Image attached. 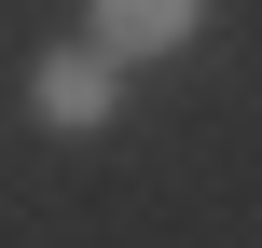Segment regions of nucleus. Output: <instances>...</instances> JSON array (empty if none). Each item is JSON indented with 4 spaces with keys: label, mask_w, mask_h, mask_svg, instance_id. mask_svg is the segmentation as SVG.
<instances>
[{
    "label": "nucleus",
    "mask_w": 262,
    "mask_h": 248,
    "mask_svg": "<svg viewBox=\"0 0 262 248\" xmlns=\"http://www.w3.org/2000/svg\"><path fill=\"white\" fill-rule=\"evenodd\" d=\"M193 28H207V0H83V41H97L111 69H124V55H180Z\"/></svg>",
    "instance_id": "obj_2"
},
{
    "label": "nucleus",
    "mask_w": 262,
    "mask_h": 248,
    "mask_svg": "<svg viewBox=\"0 0 262 248\" xmlns=\"http://www.w3.org/2000/svg\"><path fill=\"white\" fill-rule=\"evenodd\" d=\"M111 97H124V83H111V55H97V41H55V55L28 69V110H41V124H69V138H83V124H111Z\"/></svg>",
    "instance_id": "obj_1"
}]
</instances>
